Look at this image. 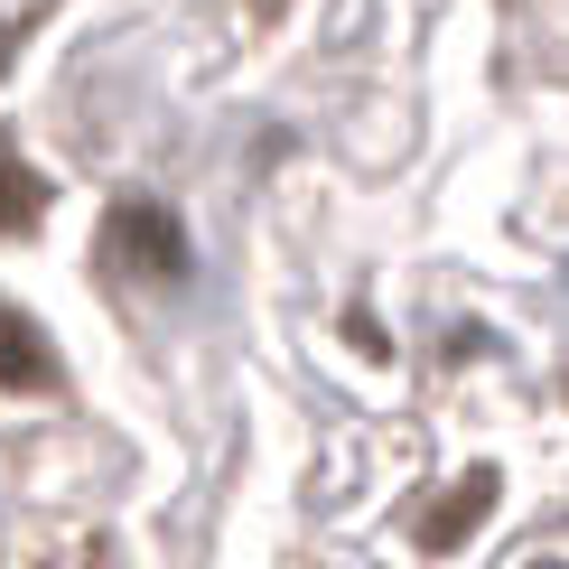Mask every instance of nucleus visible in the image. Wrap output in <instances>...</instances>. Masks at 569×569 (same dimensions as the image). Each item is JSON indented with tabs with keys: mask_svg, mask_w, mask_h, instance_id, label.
<instances>
[{
	"mask_svg": "<svg viewBox=\"0 0 569 569\" xmlns=\"http://www.w3.org/2000/svg\"><path fill=\"white\" fill-rule=\"evenodd\" d=\"M495 495H505V486H495V467H467V477H458V486H448L439 505H430L420 541H430V551H458V541H467V532H477L486 513H495Z\"/></svg>",
	"mask_w": 569,
	"mask_h": 569,
	"instance_id": "obj_1",
	"label": "nucleus"
},
{
	"mask_svg": "<svg viewBox=\"0 0 569 569\" xmlns=\"http://www.w3.org/2000/svg\"><path fill=\"white\" fill-rule=\"evenodd\" d=\"M112 252L140 262V271H187V243H178V224L159 216V206H122V216H112Z\"/></svg>",
	"mask_w": 569,
	"mask_h": 569,
	"instance_id": "obj_2",
	"label": "nucleus"
},
{
	"mask_svg": "<svg viewBox=\"0 0 569 569\" xmlns=\"http://www.w3.org/2000/svg\"><path fill=\"white\" fill-rule=\"evenodd\" d=\"M57 383V355H47V337L19 308H0V392H47Z\"/></svg>",
	"mask_w": 569,
	"mask_h": 569,
	"instance_id": "obj_3",
	"label": "nucleus"
},
{
	"mask_svg": "<svg viewBox=\"0 0 569 569\" xmlns=\"http://www.w3.org/2000/svg\"><path fill=\"white\" fill-rule=\"evenodd\" d=\"M47 216V187H38V169L29 159L10 150V140H0V233H29Z\"/></svg>",
	"mask_w": 569,
	"mask_h": 569,
	"instance_id": "obj_4",
	"label": "nucleus"
},
{
	"mask_svg": "<svg viewBox=\"0 0 569 569\" xmlns=\"http://www.w3.org/2000/svg\"><path fill=\"white\" fill-rule=\"evenodd\" d=\"M541 569H560V560H541Z\"/></svg>",
	"mask_w": 569,
	"mask_h": 569,
	"instance_id": "obj_5",
	"label": "nucleus"
}]
</instances>
